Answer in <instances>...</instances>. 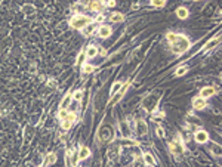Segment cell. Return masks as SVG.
<instances>
[{
    "label": "cell",
    "mask_w": 222,
    "mask_h": 167,
    "mask_svg": "<svg viewBox=\"0 0 222 167\" xmlns=\"http://www.w3.org/2000/svg\"><path fill=\"white\" fill-rule=\"evenodd\" d=\"M170 45H172V49L175 53H184L189 49V40L182 34H176Z\"/></svg>",
    "instance_id": "cell-1"
},
{
    "label": "cell",
    "mask_w": 222,
    "mask_h": 167,
    "mask_svg": "<svg viewBox=\"0 0 222 167\" xmlns=\"http://www.w3.org/2000/svg\"><path fill=\"white\" fill-rule=\"evenodd\" d=\"M89 24H92V18H90V16H86V15H82V13L74 15V16L70 19V25H71L73 28H77V30L86 27Z\"/></svg>",
    "instance_id": "cell-2"
},
{
    "label": "cell",
    "mask_w": 222,
    "mask_h": 167,
    "mask_svg": "<svg viewBox=\"0 0 222 167\" xmlns=\"http://www.w3.org/2000/svg\"><path fill=\"white\" fill-rule=\"evenodd\" d=\"M194 139H196L197 144H206V142L209 141V135H207L206 130H199V132H196Z\"/></svg>",
    "instance_id": "cell-3"
},
{
    "label": "cell",
    "mask_w": 222,
    "mask_h": 167,
    "mask_svg": "<svg viewBox=\"0 0 222 167\" xmlns=\"http://www.w3.org/2000/svg\"><path fill=\"white\" fill-rule=\"evenodd\" d=\"M147 132H148L147 123H145L144 120H138V121H136V133L139 135V136H144Z\"/></svg>",
    "instance_id": "cell-4"
},
{
    "label": "cell",
    "mask_w": 222,
    "mask_h": 167,
    "mask_svg": "<svg viewBox=\"0 0 222 167\" xmlns=\"http://www.w3.org/2000/svg\"><path fill=\"white\" fill-rule=\"evenodd\" d=\"M215 92L216 89H213L210 86H207V87H203V89L200 90V98H203V99H206V98H210L215 95Z\"/></svg>",
    "instance_id": "cell-5"
},
{
    "label": "cell",
    "mask_w": 222,
    "mask_h": 167,
    "mask_svg": "<svg viewBox=\"0 0 222 167\" xmlns=\"http://www.w3.org/2000/svg\"><path fill=\"white\" fill-rule=\"evenodd\" d=\"M102 5H104V2L102 0H93V2H90L88 5V8L90 11H95V12H101L102 11Z\"/></svg>",
    "instance_id": "cell-6"
},
{
    "label": "cell",
    "mask_w": 222,
    "mask_h": 167,
    "mask_svg": "<svg viewBox=\"0 0 222 167\" xmlns=\"http://www.w3.org/2000/svg\"><path fill=\"white\" fill-rule=\"evenodd\" d=\"M111 33H113V30H111V27H108V25H101V27H99V31H98L99 37H102V39H107V37H110Z\"/></svg>",
    "instance_id": "cell-7"
},
{
    "label": "cell",
    "mask_w": 222,
    "mask_h": 167,
    "mask_svg": "<svg viewBox=\"0 0 222 167\" xmlns=\"http://www.w3.org/2000/svg\"><path fill=\"white\" fill-rule=\"evenodd\" d=\"M193 107L196 108V110H203L204 107H206V99H203V98H196V99L193 101Z\"/></svg>",
    "instance_id": "cell-8"
},
{
    "label": "cell",
    "mask_w": 222,
    "mask_h": 167,
    "mask_svg": "<svg viewBox=\"0 0 222 167\" xmlns=\"http://www.w3.org/2000/svg\"><path fill=\"white\" fill-rule=\"evenodd\" d=\"M90 155V149H89L88 146H82L80 148V151H78V160H86L88 157Z\"/></svg>",
    "instance_id": "cell-9"
},
{
    "label": "cell",
    "mask_w": 222,
    "mask_h": 167,
    "mask_svg": "<svg viewBox=\"0 0 222 167\" xmlns=\"http://www.w3.org/2000/svg\"><path fill=\"white\" fill-rule=\"evenodd\" d=\"M110 21L111 22H122V21H124V15L120 12H114V13H111Z\"/></svg>",
    "instance_id": "cell-10"
},
{
    "label": "cell",
    "mask_w": 222,
    "mask_h": 167,
    "mask_svg": "<svg viewBox=\"0 0 222 167\" xmlns=\"http://www.w3.org/2000/svg\"><path fill=\"white\" fill-rule=\"evenodd\" d=\"M96 53H98V47L96 46H88L86 50H85V55L88 58H93V56H96Z\"/></svg>",
    "instance_id": "cell-11"
},
{
    "label": "cell",
    "mask_w": 222,
    "mask_h": 167,
    "mask_svg": "<svg viewBox=\"0 0 222 167\" xmlns=\"http://www.w3.org/2000/svg\"><path fill=\"white\" fill-rule=\"evenodd\" d=\"M219 40H221V39H219V36L213 37V39H212L210 42H207V43H206V46H204V49H206V50H209V49H212V47H215V46H216L218 43H219Z\"/></svg>",
    "instance_id": "cell-12"
},
{
    "label": "cell",
    "mask_w": 222,
    "mask_h": 167,
    "mask_svg": "<svg viewBox=\"0 0 222 167\" xmlns=\"http://www.w3.org/2000/svg\"><path fill=\"white\" fill-rule=\"evenodd\" d=\"M93 31H95V25H93V24H89V25H86V27L82 28L83 36H90V34H93Z\"/></svg>",
    "instance_id": "cell-13"
},
{
    "label": "cell",
    "mask_w": 222,
    "mask_h": 167,
    "mask_svg": "<svg viewBox=\"0 0 222 167\" xmlns=\"http://www.w3.org/2000/svg\"><path fill=\"white\" fill-rule=\"evenodd\" d=\"M144 161H145V164H148V166H154L155 164L154 157H153V154H150V152L144 154Z\"/></svg>",
    "instance_id": "cell-14"
},
{
    "label": "cell",
    "mask_w": 222,
    "mask_h": 167,
    "mask_svg": "<svg viewBox=\"0 0 222 167\" xmlns=\"http://www.w3.org/2000/svg\"><path fill=\"white\" fill-rule=\"evenodd\" d=\"M176 15H178V18H181V19H185V18L188 16V9H185V8H178Z\"/></svg>",
    "instance_id": "cell-15"
},
{
    "label": "cell",
    "mask_w": 222,
    "mask_h": 167,
    "mask_svg": "<svg viewBox=\"0 0 222 167\" xmlns=\"http://www.w3.org/2000/svg\"><path fill=\"white\" fill-rule=\"evenodd\" d=\"M54 163H56V154H54V152H49L47 157H46L44 164H46V166H49V164H54Z\"/></svg>",
    "instance_id": "cell-16"
},
{
    "label": "cell",
    "mask_w": 222,
    "mask_h": 167,
    "mask_svg": "<svg viewBox=\"0 0 222 167\" xmlns=\"http://www.w3.org/2000/svg\"><path fill=\"white\" fill-rule=\"evenodd\" d=\"M123 86H124V84H123L122 81H117V83H114V84H113V87H111V96H114V95H116L119 90L122 89Z\"/></svg>",
    "instance_id": "cell-17"
},
{
    "label": "cell",
    "mask_w": 222,
    "mask_h": 167,
    "mask_svg": "<svg viewBox=\"0 0 222 167\" xmlns=\"http://www.w3.org/2000/svg\"><path fill=\"white\" fill-rule=\"evenodd\" d=\"M170 149H172L175 154H181V152H182V146H181L179 142H173V144L170 145Z\"/></svg>",
    "instance_id": "cell-18"
},
{
    "label": "cell",
    "mask_w": 222,
    "mask_h": 167,
    "mask_svg": "<svg viewBox=\"0 0 222 167\" xmlns=\"http://www.w3.org/2000/svg\"><path fill=\"white\" fill-rule=\"evenodd\" d=\"M210 151H212V154H213L215 157H219V155H221V146H219L218 144H213V145H212Z\"/></svg>",
    "instance_id": "cell-19"
},
{
    "label": "cell",
    "mask_w": 222,
    "mask_h": 167,
    "mask_svg": "<svg viewBox=\"0 0 222 167\" xmlns=\"http://www.w3.org/2000/svg\"><path fill=\"white\" fill-rule=\"evenodd\" d=\"M65 164H67V167H74L73 158H71V151H67V154H65Z\"/></svg>",
    "instance_id": "cell-20"
},
{
    "label": "cell",
    "mask_w": 222,
    "mask_h": 167,
    "mask_svg": "<svg viewBox=\"0 0 222 167\" xmlns=\"http://www.w3.org/2000/svg\"><path fill=\"white\" fill-rule=\"evenodd\" d=\"M70 101H71V95H67L65 98L61 101V110H65V107L70 104Z\"/></svg>",
    "instance_id": "cell-21"
},
{
    "label": "cell",
    "mask_w": 222,
    "mask_h": 167,
    "mask_svg": "<svg viewBox=\"0 0 222 167\" xmlns=\"http://www.w3.org/2000/svg\"><path fill=\"white\" fill-rule=\"evenodd\" d=\"M93 71H95V67H93V65H90V64L83 65V73H85V74H90V73H93Z\"/></svg>",
    "instance_id": "cell-22"
},
{
    "label": "cell",
    "mask_w": 222,
    "mask_h": 167,
    "mask_svg": "<svg viewBox=\"0 0 222 167\" xmlns=\"http://www.w3.org/2000/svg\"><path fill=\"white\" fill-rule=\"evenodd\" d=\"M165 3H166V0H151V5L154 8H161V6H165Z\"/></svg>",
    "instance_id": "cell-23"
},
{
    "label": "cell",
    "mask_w": 222,
    "mask_h": 167,
    "mask_svg": "<svg viewBox=\"0 0 222 167\" xmlns=\"http://www.w3.org/2000/svg\"><path fill=\"white\" fill-rule=\"evenodd\" d=\"M71 124H73V121H70V120L64 118V120H62V129H64V130H68V129L71 127Z\"/></svg>",
    "instance_id": "cell-24"
},
{
    "label": "cell",
    "mask_w": 222,
    "mask_h": 167,
    "mask_svg": "<svg viewBox=\"0 0 222 167\" xmlns=\"http://www.w3.org/2000/svg\"><path fill=\"white\" fill-rule=\"evenodd\" d=\"M185 73H187V67H179L176 70V73H175V74H176L178 77H181V76H184Z\"/></svg>",
    "instance_id": "cell-25"
},
{
    "label": "cell",
    "mask_w": 222,
    "mask_h": 167,
    "mask_svg": "<svg viewBox=\"0 0 222 167\" xmlns=\"http://www.w3.org/2000/svg\"><path fill=\"white\" fill-rule=\"evenodd\" d=\"M73 98H74L76 101H80L82 98H83V90H77V92H74Z\"/></svg>",
    "instance_id": "cell-26"
},
{
    "label": "cell",
    "mask_w": 222,
    "mask_h": 167,
    "mask_svg": "<svg viewBox=\"0 0 222 167\" xmlns=\"http://www.w3.org/2000/svg\"><path fill=\"white\" fill-rule=\"evenodd\" d=\"M67 114H68V111H67V110H61V111L58 112V117H59L61 120H64V118L67 117Z\"/></svg>",
    "instance_id": "cell-27"
},
{
    "label": "cell",
    "mask_w": 222,
    "mask_h": 167,
    "mask_svg": "<svg viewBox=\"0 0 222 167\" xmlns=\"http://www.w3.org/2000/svg\"><path fill=\"white\" fill-rule=\"evenodd\" d=\"M122 130H123V135H124V136H129V129H127V126H126L124 123H122Z\"/></svg>",
    "instance_id": "cell-28"
},
{
    "label": "cell",
    "mask_w": 222,
    "mask_h": 167,
    "mask_svg": "<svg viewBox=\"0 0 222 167\" xmlns=\"http://www.w3.org/2000/svg\"><path fill=\"white\" fill-rule=\"evenodd\" d=\"M85 52H83V53H80V56H78L77 58V64H82V62H83V59H85Z\"/></svg>",
    "instance_id": "cell-29"
},
{
    "label": "cell",
    "mask_w": 222,
    "mask_h": 167,
    "mask_svg": "<svg viewBox=\"0 0 222 167\" xmlns=\"http://www.w3.org/2000/svg\"><path fill=\"white\" fill-rule=\"evenodd\" d=\"M157 136H160V138H163V136H165V132H163V129H160V127L157 129Z\"/></svg>",
    "instance_id": "cell-30"
},
{
    "label": "cell",
    "mask_w": 222,
    "mask_h": 167,
    "mask_svg": "<svg viewBox=\"0 0 222 167\" xmlns=\"http://www.w3.org/2000/svg\"><path fill=\"white\" fill-rule=\"evenodd\" d=\"M107 6H108V8H113V6H116V0H108Z\"/></svg>",
    "instance_id": "cell-31"
},
{
    "label": "cell",
    "mask_w": 222,
    "mask_h": 167,
    "mask_svg": "<svg viewBox=\"0 0 222 167\" xmlns=\"http://www.w3.org/2000/svg\"><path fill=\"white\" fill-rule=\"evenodd\" d=\"M104 19H105V16H104V15H98V18H96V21H98V22H102Z\"/></svg>",
    "instance_id": "cell-32"
},
{
    "label": "cell",
    "mask_w": 222,
    "mask_h": 167,
    "mask_svg": "<svg viewBox=\"0 0 222 167\" xmlns=\"http://www.w3.org/2000/svg\"><path fill=\"white\" fill-rule=\"evenodd\" d=\"M90 2H93V0H80V3H90Z\"/></svg>",
    "instance_id": "cell-33"
},
{
    "label": "cell",
    "mask_w": 222,
    "mask_h": 167,
    "mask_svg": "<svg viewBox=\"0 0 222 167\" xmlns=\"http://www.w3.org/2000/svg\"><path fill=\"white\" fill-rule=\"evenodd\" d=\"M194 2H200V0H194Z\"/></svg>",
    "instance_id": "cell-34"
},
{
    "label": "cell",
    "mask_w": 222,
    "mask_h": 167,
    "mask_svg": "<svg viewBox=\"0 0 222 167\" xmlns=\"http://www.w3.org/2000/svg\"><path fill=\"white\" fill-rule=\"evenodd\" d=\"M74 167H80V166H74Z\"/></svg>",
    "instance_id": "cell-35"
},
{
    "label": "cell",
    "mask_w": 222,
    "mask_h": 167,
    "mask_svg": "<svg viewBox=\"0 0 222 167\" xmlns=\"http://www.w3.org/2000/svg\"><path fill=\"white\" fill-rule=\"evenodd\" d=\"M40 167H42V166H40Z\"/></svg>",
    "instance_id": "cell-36"
}]
</instances>
